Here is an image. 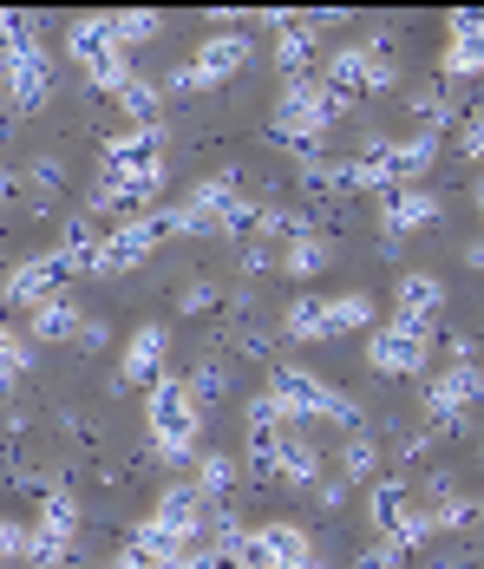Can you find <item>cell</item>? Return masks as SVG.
<instances>
[{"instance_id":"1","label":"cell","mask_w":484,"mask_h":569,"mask_svg":"<svg viewBox=\"0 0 484 569\" xmlns=\"http://www.w3.org/2000/svg\"><path fill=\"white\" fill-rule=\"evenodd\" d=\"M340 112H347V99H334L315 72H308V79H281L275 112H269V138L275 144H295L302 158H315V144L327 138V124Z\"/></svg>"},{"instance_id":"2","label":"cell","mask_w":484,"mask_h":569,"mask_svg":"<svg viewBox=\"0 0 484 569\" xmlns=\"http://www.w3.org/2000/svg\"><path fill=\"white\" fill-rule=\"evenodd\" d=\"M145 432H151V452L158 458H197V432H204V412L190 406V393H184V380H170V373H158L151 380V399H145Z\"/></svg>"},{"instance_id":"3","label":"cell","mask_w":484,"mask_h":569,"mask_svg":"<svg viewBox=\"0 0 484 569\" xmlns=\"http://www.w3.org/2000/svg\"><path fill=\"white\" fill-rule=\"evenodd\" d=\"M47 92H53V53L40 47V27H33V33L0 47V99L13 112H40Z\"/></svg>"},{"instance_id":"4","label":"cell","mask_w":484,"mask_h":569,"mask_svg":"<svg viewBox=\"0 0 484 569\" xmlns=\"http://www.w3.org/2000/svg\"><path fill=\"white\" fill-rule=\"evenodd\" d=\"M334 99H360V92H379V86H393V47L386 40H360V47H340V53L327 59V79H322Z\"/></svg>"},{"instance_id":"5","label":"cell","mask_w":484,"mask_h":569,"mask_svg":"<svg viewBox=\"0 0 484 569\" xmlns=\"http://www.w3.org/2000/svg\"><path fill=\"white\" fill-rule=\"evenodd\" d=\"M426 360H432V328H406V321H393V328H379L374 341H367V367L386 373V380L426 373Z\"/></svg>"},{"instance_id":"6","label":"cell","mask_w":484,"mask_h":569,"mask_svg":"<svg viewBox=\"0 0 484 569\" xmlns=\"http://www.w3.org/2000/svg\"><path fill=\"white\" fill-rule=\"evenodd\" d=\"M484 393V373L478 367H445V373H432L426 380V412L438 432H465V412L478 406Z\"/></svg>"},{"instance_id":"7","label":"cell","mask_w":484,"mask_h":569,"mask_svg":"<svg viewBox=\"0 0 484 569\" xmlns=\"http://www.w3.org/2000/svg\"><path fill=\"white\" fill-rule=\"evenodd\" d=\"M66 282H72L66 256H59V249H47V256H27V262H13L0 288H7V301H20V308H40V301H59V295H66Z\"/></svg>"},{"instance_id":"8","label":"cell","mask_w":484,"mask_h":569,"mask_svg":"<svg viewBox=\"0 0 484 569\" xmlns=\"http://www.w3.org/2000/svg\"><path fill=\"white\" fill-rule=\"evenodd\" d=\"M164 360H170V328H158V321L131 328V341H125V353H118V373H111V393L151 387V380L164 373Z\"/></svg>"},{"instance_id":"9","label":"cell","mask_w":484,"mask_h":569,"mask_svg":"<svg viewBox=\"0 0 484 569\" xmlns=\"http://www.w3.org/2000/svg\"><path fill=\"white\" fill-rule=\"evenodd\" d=\"M164 242V223L158 217H131L125 229H111L99 236V256H92V276H125V269H138L151 249Z\"/></svg>"},{"instance_id":"10","label":"cell","mask_w":484,"mask_h":569,"mask_svg":"<svg viewBox=\"0 0 484 569\" xmlns=\"http://www.w3.org/2000/svg\"><path fill=\"white\" fill-rule=\"evenodd\" d=\"M432 223H438V190H426V183H399V190L379 197V229L393 242L413 236V229H432Z\"/></svg>"},{"instance_id":"11","label":"cell","mask_w":484,"mask_h":569,"mask_svg":"<svg viewBox=\"0 0 484 569\" xmlns=\"http://www.w3.org/2000/svg\"><path fill=\"white\" fill-rule=\"evenodd\" d=\"M438 315H445V282H438L432 269L399 276V288H393V321H406V328H432Z\"/></svg>"},{"instance_id":"12","label":"cell","mask_w":484,"mask_h":569,"mask_svg":"<svg viewBox=\"0 0 484 569\" xmlns=\"http://www.w3.org/2000/svg\"><path fill=\"white\" fill-rule=\"evenodd\" d=\"M249 59H256L249 33H210V40L197 47V59H190V79H197V86H223V79H236Z\"/></svg>"},{"instance_id":"13","label":"cell","mask_w":484,"mask_h":569,"mask_svg":"<svg viewBox=\"0 0 484 569\" xmlns=\"http://www.w3.org/2000/svg\"><path fill=\"white\" fill-rule=\"evenodd\" d=\"M413 511V485L406 478H367V517H374L379 537H393Z\"/></svg>"},{"instance_id":"14","label":"cell","mask_w":484,"mask_h":569,"mask_svg":"<svg viewBox=\"0 0 484 569\" xmlns=\"http://www.w3.org/2000/svg\"><path fill=\"white\" fill-rule=\"evenodd\" d=\"M275 262H281V276H288V282H315L327 262H334V242H327L322 229H308V236L281 242V256H275Z\"/></svg>"},{"instance_id":"15","label":"cell","mask_w":484,"mask_h":569,"mask_svg":"<svg viewBox=\"0 0 484 569\" xmlns=\"http://www.w3.org/2000/svg\"><path fill=\"white\" fill-rule=\"evenodd\" d=\"M478 33H484V27H478V13H452V47H445V59H438V66H445L452 79H472V72L484 66Z\"/></svg>"},{"instance_id":"16","label":"cell","mask_w":484,"mask_h":569,"mask_svg":"<svg viewBox=\"0 0 484 569\" xmlns=\"http://www.w3.org/2000/svg\"><path fill=\"white\" fill-rule=\"evenodd\" d=\"M432 158H438V131H432V124L393 138V177H399V183H419V177L432 171Z\"/></svg>"},{"instance_id":"17","label":"cell","mask_w":484,"mask_h":569,"mask_svg":"<svg viewBox=\"0 0 484 569\" xmlns=\"http://www.w3.org/2000/svg\"><path fill=\"white\" fill-rule=\"evenodd\" d=\"M236 478H243V458L236 452H197V478H190V491L216 505V498H229L236 491Z\"/></svg>"},{"instance_id":"18","label":"cell","mask_w":484,"mask_h":569,"mask_svg":"<svg viewBox=\"0 0 484 569\" xmlns=\"http://www.w3.org/2000/svg\"><path fill=\"white\" fill-rule=\"evenodd\" d=\"M269 478L275 485H322V452H315V439H281Z\"/></svg>"},{"instance_id":"19","label":"cell","mask_w":484,"mask_h":569,"mask_svg":"<svg viewBox=\"0 0 484 569\" xmlns=\"http://www.w3.org/2000/svg\"><path fill=\"white\" fill-rule=\"evenodd\" d=\"M281 335L288 341H327V295H295L281 315Z\"/></svg>"},{"instance_id":"20","label":"cell","mask_w":484,"mask_h":569,"mask_svg":"<svg viewBox=\"0 0 484 569\" xmlns=\"http://www.w3.org/2000/svg\"><path fill=\"white\" fill-rule=\"evenodd\" d=\"M20 557H27L33 569H59V563H72V530L33 523V530H27V543H20Z\"/></svg>"},{"instance_id":"21","label":"cell","mask_w":484,"mask_h":569,"mask_svg":"<svg viewBox=\"0 0 484 569\" xmlns=\"http://www.w3.org/2000/svg\"><path fill=\"white\" fill-rule=\"evenodd\" d=\"M367 321H374V295H360V288L327 295V341H334V335H360Z\"/></svg>"},{"instance_id":"22","label":"cell","mask_w":484,"mask_h":569,"mask_svg":"<svg viewBox=\"0 0 484 569\" xmlns=\"http://www.w3.org/2000/svg\"><path fill=\"white\" fill-rule=\"evenodd\" d=\"M79 335V308L59 295V301H40L33 321H27V341H72Z\"/></svg>"},{"instance_id":"23","label":"cell","mask_w":484,"mask_h":569,"mask_svg":"<svg viewBox=\"0 0 484 569\" xmlns=\"http://www.w3.org/2000/svg\"><path fill=\"white\" fill-rule=\"evenodd\" d=\"M158 79H138V72H131V79H125V86H118V124H158Z\"/></svg>"},{"instance_id":"24","label":"cell","mask_w":484,"mask_h":569,"mask_svg":"<svg viewBox=\"0 0 484 569\" xmlns=\"http://www.w3.org/2000/svg\"><path fill=\"white\" fill-rule=\"evenodd\" d=\"M184 393H190V406H197V412L223 406V399H229V367H223V360H204V367L184 380Z\"/></svg>"},{"instance_id":"25","label":"cell","mask_w":484,"mask_h":569,"mask_svg":"<svg viewBox=\"0 0 484 569\" xmlns=\"http://www.w3.org/2000/svg\"><path fill=\"white\" fill-rule=\"evenodd\" d=\"M340 471H347L340 485H367V478L379 471V446L367 439V432H347V439H340Z\"/></svg>"},{"instance_id":"26","label":"cell","mask_w":484,"mask_h":569,"mask_svg":"<svg viewBox=\"0 0 484 569\" xmlns=\"http://www.w3.org/2000/svg\"><path fill=\"white\" fill-rule=\"evenodd\" d=\"M27 360H33V341H27V335H13V328L0 321V393H13V380L27 373Z\"/></svg>"},{"instance_id":"27","label":"cell","mask_w":484,"mask_h":569,"mask_svg":"<svg viewBox=\"0 0 484 569\" xmlns=\"http://www.w3.org/2000/svg\"><path fill=\"white\" fill-rule=\"evenodd\" d=\"M106 27H111L118 47H138V40L158 33V13H151V7H131V13H106Z\"/></svg>"},{"instance_id":"28","label":"cell","mask_w":484,"mask_h":569,"mask_svg":"<svg viewBox=\"0 0 484 569\" xmlns=\"http://www.w3.org/2000/svg\"><path fill=\"white\" fill-rule=\"evenodd\" d=\"M302 190H308V197H340V190H347V164L302 158Z\"/></svg>"},{"instance_id":"29","label":"cell","mask_w":484,"mask_h":569,"mask_svg":"<svg viewBox=\"0 0 484 569\" xmlns=\"http://www.w3.org/2000/svg\"><path fill=\"white\" fill-rule=\"evenodd\" d=\"M236 353H243V360H269L275 367V341H269V328H236Z\"/></svg>"},{"instance_id":"30","label":"cell","mask_w":484,"mask_h":569,"mask_svg":"<svg viewBox=\"0 0 484 569\" xmlns=\"http://www.w3.org/2000/svg\"><path fill=\"white\" fill-rule=\"evenodd\" d=\"M399 557H406V550H399L393 537H379V543H367V550H360V569H399Z\"/></svg>"},{"instance_id":"31","label":"cell","mask_w":484,"mask_h":569,"mask_svg":"<svg viewBox=\"0 0 484 569\" xmlns=\"http://www.w3.org/2000/svg\"><path fill=\"white\" fill-rule=\"evenodd\" d=\"M216 301H223V288L216 282H190L184 288V315H210Z\"/></svg>"},{"instance_id":"32","label":"cell","mask_w":484,"mask_h":569,"mask_svg":"<svg viewBox=\"0 0 484 569\" xmlns=\"http://www.w3.org/2000/svg\"><path fill=\"white\" fill-rule=\"evenodd\" d=\"M458 151H465V158L484 151V118L478 112H458Z\"/></svg>"},{"instance_id":"33","label":"cell","mask_w":484,"mask_h":569,"mask_svg":"<svg viewBox=\"0 0 484 569\" xmlns=\"http://www.w3.org/2000/svg\"><path fill=\"white\" fill-rule=\"evenodd\" d=\"M20 543H27V530H20L13 517H0V563H13V557H20Z\"/></svg>"},{"instance_id":"34","label":"cell","mask_w":484,"mask_h":569,"mask_svg":"<svg viewBox=\"0 0 484 569\" xmlns=\"http://www.w3.org/2000/svg\"><path fill=\"white\" fill-rule=\"evenodd\" d=\"M263 269H275V249L269 242H249L243 249V276H263Z\"/></svg>"},{"instance_id":"35","label":"cell","mask_w":484,"mask_h":569,"mask_svg":"<svg viewBox=\"0 0 484 569\" xmlns=\"http://www.w3.org/2000/svg\"><path fill=\"white\" fill-rule=\"evenodd\" d=\"M66 177H59V158H33V190H59Z\"/></svg>"},{"instance_id":"36","label":"cell","mask_w":484,"mask_h":569,"mask_svg":"<svg viewBox=\"0 0 484 569\" xmlns=\"http://www.w3.org/2000/svg\"><path fill=\"white\" fill-rule=\"evenodd\" d=\"M315 505H322V511H340V505H347V485H340V478L315 485Z\"/></svg>"},{"instance_id":"37","label":"cell","mask_w":484,"mask_h":569,"mask_svg":"<svg viewBox=\"0 0 484 569\" xmlns=\"http://www.w3.org/2000/svg\"><path fill=\"white\" fill-rule=\"evenodd\" d=\"M99 569H158V563H151V557H138V550L125 543V550H111V557H106Z\"/></svg>"},{"instance_id":"38","label":"cell","mask_w":484,"mask_h":569,"mask_svg":"<svg viewBox=\"0 0 484 569\" xmlns=\"http://www.w3.org/2000/svg\"><path fill=\"white\" fill-rule=\"evenodd\" d=\"M438 569H445V563H438Z\"/></svg>"}]
</instances>
